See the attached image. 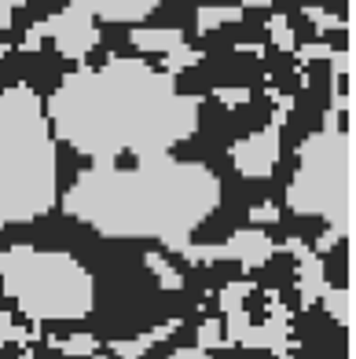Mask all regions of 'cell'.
<instances>
[{
  "mask_svg": "<svg viewBox=\"0 0 356 359\" xmlns=\"http://www.w3.org/2000/svg\"><path fill=\"white\" fill-rule=\"evenodd\" d=\"M59 143L88 161H136L173 154L195 136L202 100L161 62L118 55L67 70L44 100Z\"/></svg>",
  "mask_w": 356,
  "mask_h": 359,
  "instance_id": "obj_1",
  "label": "cell"
},
{
  "mask_svg": "<svg viewBox=\"0 0 356 359\" xmlns=\"http://www.w3.org/2000/svg\"><path fill=\"white\" fill-rule=\"evenodd\" d=\"M224 187L206 161L173 154L136 161H88L59 194L62 213L118 242H158L180 253L220 209Z\"/></svg>",
  "mask_w": 356,
  "mask_h": 359,
  "instance_id": "obj_2",
  "label": "cell"
},
{
  "mask_svg": "<svg viewBox=\"0 0 356 359\" xmlns=\"http://www.w3.org/2000/svg\"><path fill=\"white\" fill-rule=\"evenodd\" d=\"M59 140L44 95L29 85L0 88V231L34 224L59 205Z\"/></svg>",
  "mask_w": 356,
  "mask_h": 359,
  "instance_id": "obj_3",
  "label": "cell"
},
{
  "mask_svg": "<svg viewBox=\"0 0 356 359\" xmlns=\"http://www.w3.org/2000/svg\"><path fill=\"white\" fill-rule=\"evenodd\" d=\"M286 209L319 220L338 238L356 231V136L352 110H327L319 128L301 140L286 180Z\"/></svg>",
  "mask_w": 356,
  "mask_h": 359,
  "instance_id": "obj_4",
  "label": "cell"
},
{
  "mask_svg": "<svg viewBox=\"0 0 356 359\" xmlns=\"http://www.w3.org/2000/svg\"><path fill=\"white\" fill-rule=\"evenodd\" d=\"M0 286L26 323H81L95 312V275L70 250L29 242L0 250Z\"/></svg>",
  "mask_w": 356,
  "mask_h": 359,
  "instance_id": "obj_5",
  "label": "cell"
},
{
  "mask_svg": "<svg viewBox=\"0 0 356 359\" xmlns=\"http://www.w3.org/2000/svg\"><path fill=\"white\" fill-rule=\"evenodd\" d=\"M279 151H283V110L272 121H265L261 128L239 136L232 143L228 158H232V165H235L239 176H246V180H268L272 169L279 165Z\"/></svg>",
  "mask_w": 356,
  "mask_h": 359,
  "instance_id": "obj_6",
  "label": "cell"
},
{
  "mask_svg": "<svg viewBox=\"0 0 356 359\" xmlns=\"http://www.w3.org/2000/svg\"><path fill=\"white\" fill-rule=\"evenodd\" d=\"M187 260H202V264H217V260H235L239 268H261L272 260L276 253V242L268 238L265 227H239L232 231V238L224 242H213V246H195V242H187L180 250Z\"/></svg>",
  "mask_w": 356,
  "mask_h": 359,
  "instance_id": "obj_7",
  "label": "cell"
},
{
  "mask_svg": "<svg viewBox=\"0 0 356 359\" xmlns=\"http://www.w3.org/2000/svg\"><path fill=\"white\" fill-rule=\"evenodd\" d=\"M323 312L334 319V326L342 334H352V323H356V308H352V286H327L316 301Z\"/></svg>",
  "mask_w": 356,
  "mask_h": 359,
  "instance_id": "obj_8",
  "label": "cell"
},
{
  "mask_svg": "<svg viewBox=\"0 0 356 359\" xmlns=\"http://www.w3.org/2000/svg\"><path fill=\"white\" fill-rule=\"evenodd\" d=\"M22 341H29V323H19L4 304H0V348L22 345Z\"/></svg>",
  "mask_w": 356,
  "mask_h": 359,
  "instance_id": "obj_9",
  "label": "cell"
},
{
  "mask_svg": "<svg viewBox=\"0 0 356 359\" xmlns=\"http://www.w3.org/2000/svg\"><path fill=\"white\" fill-rule=\"evenodd\" d=\"M52 348L62 352V355H95L100 352V341H95V334H74V337H59L52 341Z\"/></svg>",
  "mask_w": 356,
  "mask_h": 359,
  "instance_id": "obj_10",
  "label": "cell"
},
{
  "mask_svg": "<svg viewBox=\"0 0 356 359\" xmlns=\"http://www.w3.org/2000/svg\"><path fill=\"white\" fill-rule=\"evenodd\" d=\"M147 268L158 275V286H161V290H180V286H184V275L176 271L161 253H147Z\"/></svg>",
  "mask_w": 356,
  "mask_h": 359,
  "instance_id": "obj_11",
  "label": "cell"
},
{
  "mask_svg": "<svg viewBox=\"0 0 356 359\" xmlns=\"http://www.w3.org/2000/svg\"><path fill=\"white\" fill-rule=\"evenodd\" d=\"M217 345H224V326L217 323V319H206L202 326H199V348H217Z\"/></svg>",
  "mask_w": 356,
  "mask_h": 359,
  "instance_id": "obj_12",
  "label": "cell"
},
{
  "mask_svg": "<svg viewBox=\"0 0 356 359\" xmlns=\"http://www.w3.org/2000/svg\"><path fill=\"white\" fill-rule=\"evenodd\" d=\"M276 220H279V209H276V205H268V202H265V205H257V209H253V227L276 224Z\"/></svg>",
  "mask_w": 356,
  "mask_h": 359,
  "instance_id": "obj_13",
  "label": "cell"
},
{
  "mask_svg": "<svg viewBox=\"0 0 356 359\" xmlns=\"http://www.w3.org/2000/svg\"><path fill=\"white\" fill-rule=\"evenodd\" d=\"M173 359H209V352L206 348H180V352H173Z\"/></svg>",
  "mask_w": 356,
  "mask_h": 359,
  "instance_id": "obj_14",
  "label": "cell"
},
{
  "mask_svg": "<svg viewBox=\"0 0 356 359\" xmlns=\"http://www.w3.org/2000/svg\"><path fill=\"white\" fill-rule=\"evenodd\" d=\"M19 359H34V355H19Z\"/></svg>",
  "mask_w": 356,
  "mask_h": 359,
  "instance_id": "obj_15",
  "label": "cell"
},
{
  "mask_svg": "<svg viewBox=\"0 0 356 359\" xmlns=\"http://www.w3.org/2000/svg\"><path fill=\"white\" fill-rule=\"evenodd\" d=\"M279 359H286V355H279Z\"/></svg>",
  "mask_w": 356,
  "mask_h": 359,
  "instance_id": "obj_16",
  "label": "cell"
}]
</instances>
